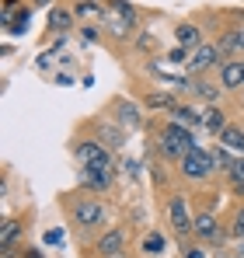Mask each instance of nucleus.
Here are the masks:
<instances>
[{"label":"nucleus","instance_id":"f257e3e1","mask_svg":"<svg viewBox=\"0 0 244 258\" xmlns=\"http://www.w3.org/2000/svg\"><path fill=\"white\" fill-rule=\"evenodd\" d=\"M63 213H67V223H70V230L87 241V237H98L101 230H108L112 227V203H105L101 196H91V192H67L63 196Z\"/></svg>","mask_w":244,"mask_h":258},{"label":"nucleus","instance_id":"f03ea898","mask_svg":"<svg viewBox=\"0 0 244 258\" xmlns=\"http://www.w3.org/2000/svg\"><path fill=\"white\" fill-rule=\"evenodd\" d=\"M196 143H199L196 140V129L181 126V122H174L167 115H164L161 122L150 126V147H154V154L161 157L164 164H178Z\"/></svg>","mask_w":244,"mask_h":258},{"label":"nucleus","instance_id":"7ed1b4c3","mask_svg":"<svg viewBox=\"0 0 244 258\" xmlns=\"http://www.w3.org/2000/svg\"><path fill=\"white\" fill-rule=\"evenodd\" d=\"M164 210V223H167V234L185 248L189 241H192V220H196V206L189 203V196L181 192V188H171L167 196H164L161 203Z\"/></svg>","mask_w":244,"mask_h":258},{"label":"nucleus","instance_id":"20e7f679","mask_svg":"<svg viewBox=\"0 0 244 258\" xmlns=\"http://www.w3.org/2000/svg\"><path fill=\"white\" fill-rule=\"evenodd\" d=\"M105 39H112V42H133L136 39V32H140V7L136 4H129V0H105Z\"/></svg>","mask_w":244,"mask_h":258},{"label":"nucleus","instance_id":"39448f33","mask_svg":"<svg viewBox=\"0 0 244 258\" xmlns=\"http://www.w3.org/2000/svg\"><path fill=\"white\" fill-rule=\"evenodd\" d=\"M174 168H178V178H181L185 185H209V181L216 178V164H213L209 150L199 147V143H196V147H192Z\"/></svg>","mask_w":244,"mask_h":258},{"label":"nucleus","instance_id":"423d86ee","mask_svg":"<svg viewBox=\"0 0 244 258\" xmlns=\"http://www.w3.org/2000/svg\"><path fill=\"white\" fill-rule=\"evenodd\" d=\"M91 258H129V230L122 223H112L91 241Z\"/></svg>","mask_w":244,"mask_h":258},{"label":"nucleus","instance_id":"0eeeda50","mask_svg":"<svg viewBox=\"0 0 244 258\" xmlns=\"http://www.w3.org/2000/svg\"><path fill=\"white\" fill-rule=\"evenodd\" d=\"M119 164H77V185L91 196H105L115 185Z\"/></svg>","mask_w":244,"mask_h":258},{"label":"nucleus","instance_id":"6e6552de","mask_svg":"<svg viewBox=\"0 0 244 258\" xmlns=\"http://www.w3.org/2000/svg\"><path fill=\"white\" fill-rule=\"evenodd\" d=\"M70 154H74V161L77 164H119L115 161V150H108L101 140H94V136H77L74 143H70Z\"/></svg>","mask_w":244,"mask_h":258},{"label":"nucleus","instance_id":"1a4fd4ad","mask_svg":"<svg viewBox=\"0 0 244 258\" xmlns=\"http://www.w3.org/2000/svg\"><path fill=\"white\" fill-rule=\"evenodd\" d=\"M220 63H223L220 45H216V42H203L199 49H192L185 70H189V77H199V74H209V70H220Z\"/></svg>","mask_w":244,"mask_h":258},{"label":"nucleus","instance_id":"9d476101","mask_svg":"<svg viewBox=\"0 0 244 258\" xmlns=\"http://www.w3.org/2000/svg\"><path fill=\"white\" fill-rule=\"evenodd\" d=\"M181 94H189V98H196V101H203V105H223V98H227V91L220 81H209L206 74L199 77H189V84Z\"/></svg>","mask_w":244,"mask_h":258},{"label":"nucleus","instance_id":"9b49d317","mask_svg":"<svg viewBox=\"0 0 244 258\" xmlns=\"http://www.w3.org/2000/svg\"><path fill=\"white\" fill-rule=\"evenodd\" d=\"M108 115H112L122 129H140V126H143V101H133V98H112V101H108Z\"/></svg>","mask_w":244,"mask_h":258},{"label":"nucleus","instance_id":"f8f14e48","mask_svg":"<svg viewBox=\"0 0 244 258\" xmlns=\"http://www.w3.org/2000/svg\"><path fill=\"white\" fill-rule=\"evenodd\" d=\"M213 42L220 45V52H223V59H241L244 56V21L237 25H227Z\"/></svg>","mask_w":244,"mask_h":258},{"label":"nucleus","instance_id":"ddd939ff","mask_svg":"<svg viewBox=\"0 0 244 258\" xmlns=\"http://www.w3.org/2000/svg\"><path fill=\"white\" fill-rule=\"evenodd\" d=\"M167 119H174V122H181V126L189 129H203V119H206V105L203 101H196V98H189V101H178L174 105V112L167 115Z\"/></svg>","mask_w":244,"mask_h":258},{"label":"nucleus","instance_id":"4468645a","mask_svg":"<svg viewBox=\"0 0 244 258\" xmlns=\"http://www.w3.org/2000/svg\"><path fill=\"white\" fill-rule=\"evenodd\" d=\"M126 133H129V129H122L112 115H105V119L94 122V140H101L108 150H122V147H126Z\"/></svg>","mask_w":244,"mask_h":258},{"label":"nucleus","instance_id":"2eb2a0df","mask_svg":"<svg viewBox=\"0 0 244 258\" xmlns=\"http://www.w3.org/2000/svg\"><path fill=\"white\" fill-rule=\"evenodd\" d=\"M140 101H143V108H147V112L171 115V112H174V105H178L181 98H178V91H171V87H154V91H147Z\"/></svg>","mask_w":244,"mask_h":258},{"label":"nucleus","instance_id":"dca6fc26","mask_svg":"<svg viewBox=\"0 0 244 258\" xmlns=\"http://www.w3.org/2000/svg\"><path fill=\"white\" fill-rule=\"evenodd\" d=\"M45 28H49L52 35H70V32L77 28V14H74V7H67V4H56V7H49Z\"/></svg>","mask_w":244,"mask_h":258},{"label":"nucleus","instance_id":"f3484780","mask_svg":"<svg viewBox=\"0 0 244 258\" xmlns=\"http://www.w3.org/2000/svg\"><path fill=\"white\" fill-rule=\"evenodd\" d=\"M25 230H28V213L4 216V223H0V248H7V244H25Z\"/></svg>","mask_w":244,"mask_h":258},{"label":"nucleus","instance_id":"a211bd4d","mask_svg":"<svg viewBox=\"0 0 244 258\" xmlns=\"http://www.w3.org/2000/svg\"><path fill=\"white\" fill-rule=\"evenodd\" d=\"M216 74H220L216 81L223 84V91H227V94L241 91V87H244V56H241V59H223Z\"/></svg>","mask_w":244,"mask_h":258},{"label":"nucleus","instance_id":"6ab92c4d","mask_svg":"<svg viewBox=\"0 0 244 258\" xmlns=\"http://www.w3.org/2000/svg\"><path fill=\"white\" fill-rule=\"evenodd\" d=\"M105 0H74V14L81 25H105Z\"/></svg>","mask_w":244,"mask_h":258},{"label":"nucleus","instance_id":"aec40b11","mask_svg":"<svg viewBox=\"0 0 244 258\" xmlns=\"http://www.w3.org/2000/svg\"><path fill=\"white\" fill-rule=\"evenodd\" d=\"M164 248H167V234H164L161 227H150V230H143V237H140V244H136V251L147 258H161Z\"/></svg>","mask_w":244,"mask_h":258},{"label":"nucleus","instance_id":"412c9836","mask_svg":"<svg viewBox=\"0 0 244 258\" xmlns=\"http://www.w3.org/2000/svg\"><path fill=\"white\" fill-rule=\"evenodd\" d=\"M206 39H203V28L196 21H181L174 25V45H185V49H199Z\"/></svg>","mask_w":244,"mask_h":258},{"label":"nucleus","instance_id":"4be33fe9","mask_svg":"<svg viewBox=\"0 0 244 258\" xmlns=\"http://www.w3.org/2000/svg\"><path fill=\"white\" fill-rule=\"evenodd\" d=\"M227 126H230L227 108H223V105H206V119H203V129H206V133H209V136H220Z\"/></svg>","mask_w":244,"mask_h":258},{"label":"nucleus","instance_id":"5701e85b","mask_svg":"<svg viewBox=\"0 0 244 258\" xmlns=\"http://www.w3.org/2000/svg\"><path fill=\"white\" fill-rule=\"evenodd\" d=\"M32 4H21L18 7V14H14V21H11V28H7V35L11 39H25L28 35V28H32Z\"/></svg>","mask_w":244,"mask_h":258},{"label":"nucleus","instance_id":"b1692460","mask_svg":"<svg viewBox=\"0 0 244 258\" xmlns=\"http://www.w3.org/2000/svg\"><path fill=\"white\" fill-rule=\"evenodd\" d=\"M209 157H213V164H216V174H227L234 168V161L241 157V154H234L230 147H223L220 140H216V147H209Z\"/></svg>","mask_w":244,"mask_h":258},{"label":"nucleus","instance_id":"393cba45","mask_svg":"<svg viewBox=\"0 0 244 258\" xmlns=\"http://www.w3.org/2000/svg\"><path fill=\"white\" fill-rule=\"evenodd\" d=\"M227 234H230V241H241L244 237V199H237L234 210L227 213Z\"/></svg>","mask_w":244,"mask_h":258},{"label":"nucleus","instance_id":"a878e982","mask_svg":"<svg viewBox=\"0 0 244 258\" xmlns=\"http://www.w3.org/2000/svg\"><path fill=\"white\" fill-rule=\"evenodd\" d=\"M223 181H227V188H230L237 199H244V154L234 161V168L223 174Z\"/></svg>","mask_w":244,"mask_h":258},{"label":"nucleus","instance_id":"bb28decb","mask_svg":"<svg viewBox=\"0 0 244 258\" xmlns=\"http://www.w3.org/2000/svg\"><path fill=\"white\" fill-rule=\"evenodd\" d=\"M216 140H220L223 147H230L234 154H244V126H237V122H230V126L223 129Z\"/></svg>","mask_w":244,"mask_h":258},{"label":"nucleus","instance_id":"cd10ccee","mask_svg":"<svg viewBox=\"0 0 244 258\" xmlns=\"http://www.w3.org/2000/svg\"><path fill=\"white\" fill-rule=\"evenodd\" d=\"M133 45H136L140 56H157V35H154L150 28H140L136 39H133Z\"/></svg>","mask_w":244,"mask_h":258},{"label":"nucleus","instance_id":"c85d7f7f","mask_svg":"<svg viewBox=\"0 0 244 258\" xmlns=\"http://www.w3.org/2000/svg\"><path fill=\"white\" fill-rule=\"evenodd\" d=\"M189 56H192V49L174 45V49H167V52H164V63H171V67H185V63H189Z\"/></svg>","mask_w":244,"mask_h":258},{"label":"nucleus","instance_id":"c756f323","mask_svg":"<svg viewBox=\"0 0 244 258\" xmlns=\"http://www.w3.org/2000/svg\"><path fill=\"white\" fill-rule=\"evenodd\" d=\"M81 39L87 45H98L105 39V28H101V25H81Z\"/></svg>","mask_w":244,"mask_h":258},{"label":"nucleus","instance_id":"7c9ffc66","mask_svg":"<svg viewBox=\"0 0 244 258\" xmlns=\"http://www.w3.org/2000/svg\"><path fill=\"white\" fill-rule=\"evenodd\" d=\"M181 258H213V251H209L206 244H199V241H189V244L181 248Z\"/></svg>","mask_w":244,"mask_h":258},{"label":"nucleus","instance_id":"2f4dec72","mask_svg":"<svg viewBox=\"0 0 244 258\" xmlns=\"http://www.w3.org/2000/svg\"><path fill=\"white\" fill-rule=\"evenodd\" d=\"M122 171H126V178H140L143 174V161H136V157H122Z\"/></svg>","mask_w":244,"mask_h":258},{"label":"nucleus","instance_id":"473e14b6","mask_svg":"<svg viewBox=\"0 0 244 258\" xmlns=\"http://www.w3.org/2000/svg\"><path fill=\"white\" fill-rule=\"evenodd\" d=\"M42 241H45L49 248H63V241H67V230L52 227V230H45V234H42Z\"/></svg>","mask_w":244,"mask_h":258},{"label":"nucleus","instance_id":"72a5a7b5","mask_svg":"<svg viewBox=\"0 0 244 258\" xmlns=\"http://www.w3.org/2000/svg\"><path fill=\"white\" fill-rule=\"evenodd\" d=\"M25 251V244H7V248H0V258H21Z\"/></svg>","mask_w":244,"mask_h":258},{"label":"nucleus","instance_id":"f704fd0d","mask_svg":"<svg viewBox=\"0 0 244 258\" xmlns=\"http://www.w3.org/2000/svg\"><path fill=\"white\" fill-rule=\"evenodd\" d=\"M21 258H45V251H42V248H35V244H25Z\"/></svg>","mask_w":244,"mask_h":258},{"label":"nucleus","instance_id":"c9c22d12","mask_svg":"<svg viewBox=\"0 0 244 258\" xmlns=\"http://www.w3.org/2000/svg\"><path fill=\"white\" fill-rule=\"evenodd\" d=\"M52 81H56L59 87H70V84H74V77H70V74H63V70H59V74H52Z\"/></svg>","mask_w":244,"mask_h":258},{"label":"nucleus","instance_id":"e433bc0d","mask_svg":"<svg viewBox=\"0 0 244 258\" xmlns=\"http://www.w3.org/2000/svg\"><path fill=\"white\" fill-rule=\"evenodd\" d=\"M28 4H32L35 11H39V7H45V11H49V7H56V0H28Z\"/></svg>","mask_w":244,"mask_h":258},{"label":"nucleus","instance_id":"4c0bfd02","mask_svg":"<svg viewBox=\"0 0 244 258\" xmlns=\"http://www.w3.org/2000/svg\"><path fill=\"white\" fill-rule=\"evenodd\" d=\"M234 255H241V258H244V237H241V241H234Z\"/></svg>","mask_w":244,"mask_h":258}]
</instances>
